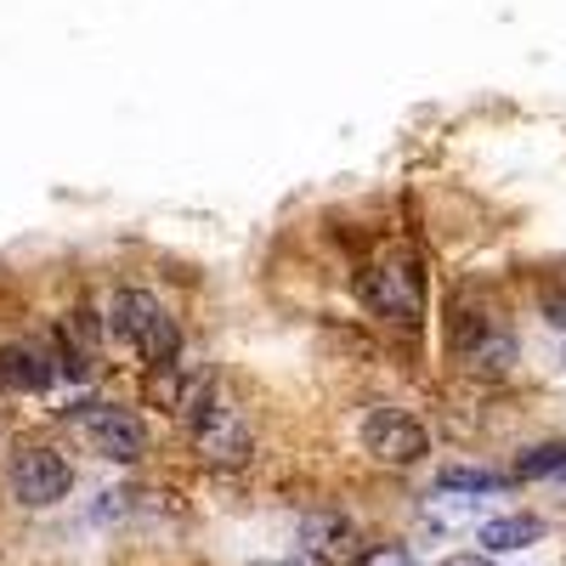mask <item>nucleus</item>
<instances>
[{
    "label": "nucleus",
    "instance_id": "obj_1",
    "mask_svg": "<svg viewBox=\"0 0 566 566\" xmlns=\"http://www.w3.org/2000/svg\"><path fill=\"white\" fill-rule=\"evenodd\" d=\"M108 328H114V335H119L142 363H154V368L176 363V352H181L176 317H170L165 301L148 295V290H119V295L108 301Z\"/></svg>",
    "mask_w": 566,
    "mask_h": 566
},
{
    "label": "nucleus",
    "instance_id": "obj_2",
    "mask_svg": "<svg viewBox=\"0 0 566 566\" xmlns=\"http://www.w3.org/2000/svg\"><path fill=\"white\" fill-rule=\"evenodd\" d=\"M357 301L374 317H386L397 328H413L424 317V283L408 261H374V266L357 272Z\"/></svg>",
    "mask_w": 566,
    "mask_h": 566
},
{
    "label": "nucleus",
    "instance_id": "obj_3",
    "mask_svg": "<svg viewBox=\"0 0 566 566\" xmlns=\"http://www.w3.org/2000/svg\"><path fill=\"white\" fill-rule=\"evenodd\" d=\"M7 488H12V499L29 504V510H52V504H63L69 488H74V464H69L57 448H18L12 464H7Z\"/></svg>",
    "mask_w": 566,
    "mask_h": 566
},
{
    "label": "nucleus",
    "instance_id": "obj_4",
    "mask_svg": "<svg viewBox=\"0 0 566 566\" xmlns=\"http://www.w3.org/2000/svg\"><path fill=\"white\" fill-rule=\"evenodd\" d=\"M363 453L391 464V470H408L431 453V431L408 408H368L363 413Z\"/></svg>",
    "mask_w": 566,
    "mask_h": 566
},
{
    "label": "nucleus",
    "instance_id": "obj_5",
    "mask_svg": "<svg viewBox=\"0 0 566 566\" xmlns=\"http://www.w3.org/2000/svg\"><path fill=\"white\" fill-rule=\"evenodd\" d=\"M80 437L97 448L103 459L114 464H136L142 453H148V431H142V419L119 402H91L80 408Z\"/></svg>",
    "mask_w": 566,
    "mask_h": 566
},
{
    "label": "nucleus",
    "instance_id": "obj_6",
    "mask_svg": "<svg viewBox=\"0 0 566 566\" xmlns=\"http://www.w3.org/2000/svg\"><path fill=\"white\" fill-rule=\"evenodd\" d=\"M187 424H193V442H199V453L210 464H239L250 453V424L227 397H210Z\"/></svg>",
    "mask_w": 566,
    "mask_h": 566
},
{
    "label": "nucleus",
    "instance_id": "obj_7",
    "mask_svg": "<svg viewBox=\"0 0 566 566\" xmlns=\"http://www.w3.org/2000/svg\"><path fill=\"white\" fill-rule=\"evenodd\" d=\"M301 544H306V555L323 560V566H357V560H363V555H357V527L346 522L340 510H312L306 522H301Z\"/></svg>",
    "mask_w": 566,
    "mask_h": 566
},
{
    "label": "nucleus",
    "instance_id": "obj_8",
    "mask_svg": "<svg viewBox=\"0 0 566 566\" xmlns=\"http://www.w3.org/2000/svg\"><path fill=\"white\" fill-rule=\"evenodd\" d=\"M52 386V363L40 346H0V391H45Z\"/></svg>",
    "mask_w": 566,
    "mask_h": 566
},
{
    "label": "nucleus",
    "instance_id": "obj_9",
    "mask_svg": "<svg viewBox=\"0 0 566 566\" xmlns=\"http://www.w3.org/2000/svg\"><path fill=\"white\" fill-rule=\"evenodd\" d=\"M538 538H544V522H538V515H499V522L482 527V549H493V555L527 549V544H538Z\"/></svg>",
    "mask_w": 566,
    "mask_h": 566
},
{
    "label": "nucleus",
    "instance_id": "obj_10",
    "mask_svg": "<svg viewBox=\"0 0 566 566\" xmlns=\"http://www.w3.org/2000/svg\"><path fill=\"white\" fill-rule=\"evenodd\" d=\"M515 476H527V482H538V476H566V442H544V448L522 453V459H515Z\"/></svg>",
    "mask_w": 566,
    "mask_h": 566
},
{
    "label": "nucleus",
    "instance_id": "obj_11",
    "mask_svg": "<svg viewBox=\"0 0 566 566\" xmlns=\"http://www.w3.org/2000/svg\"><path fill=\"white\" fill-rule=\"evenodd\" d=\"M442 488L448 493H499L504 488V476H493V470H442Z\"/></svg>",
    "mask_w": 566,
    "mask_h": 566
},
{
    "label": "nucleus",
    "instance_id": "obj_12",
    "mask_svg": "<svg viewBox=\"0 0 566 566\" xmlns=\"http://www.w3.org/2000/svg\"><path fill=\"white\" fill-rule=\"evenodd\" d=\"M357 566H413V555H408L402 544H380V549H368Z\"/></svg>",
    "mask_w": 566,
    "mask_h": 566
},
{
    "label": "nucleus",
    "instance_id": "obj_13",
    "mask_svg": "<svg viewBox=\"0 0 566 566\" xmlns=\"http://www.w3.org/2000/svg\"><path fill=\"white\" fill-rule=\"evenodd\" d=\"M437 566H488L482 555H448V560H437Z\"/></svg>",
    "mask_w": 566,
    "mask_h": 566
}]
</instances>
